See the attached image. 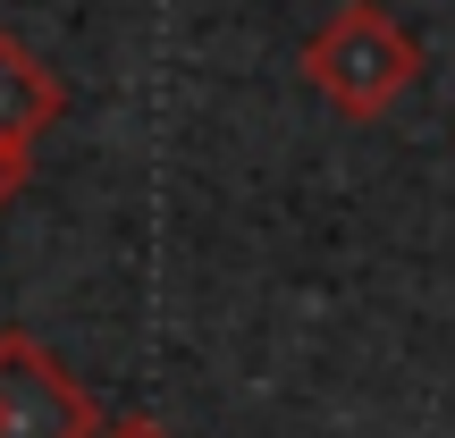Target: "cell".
<instances>
[{
	"mask_svg": "<svg viewBox=\"0 0 455 438\" xmlns=\"http://www.w3.org/2000/svg\"><path fill=\"white\" fill-rule=\"evenodd\" d=\"M413 76H422V43H413L379 0H346V9L304 43V84L338 118H363V127L388 118L396 101L413 93Z\"/></svg>",
	"mask_w": 455,
	"mask_h": 438,
	"instance_id": "1",
	"label": "cell"
},
{
	"mask_svg": "<svg viewBox=\"0 0 455 438\" xmlns=\"http://www.w3.org/2000/svg\"><path fill=\"white\" fill-rule=\"evenodd\" d=\"M110 413L34 329H0V438H93Z\"/></svg>",
	"mask_w": 455,
	"mask_h": 438,
	"instance_id": "2",
	"label": "cell"
},
{
	"mask_svg": "<svg viewBox=\"0 0 455 438\" xmlns=\"http://www.w3.org/2000/svg\"><path fill=\"white\" fill-rule=\"evenodd\" d=\"M68 110V84L43 68V51H26L9 26H0V144L9 152H34Z\"/></svg>",
	"mask_w": 455,
	"mask_h": 438,
	"instance_id": "3",
	"label": "cell"
},
{
	"mask_svg": "<svg viewBox=\"0 0 455 438\" xmlns=\"http://www.w3.org/2000/svg\"><path fill=\"white\" fill-rule=\"evenodd\" d=\"M26 178H34V152H9V144H0V211L17 203V186H26Z\"/></svg>",
	"mask_w": 455,
	"mask_h": 438,
	"instance_id": "4",
	"label": "cell"
},
{
	"mask_svg": "<svg viewBox=\"0 0 455 438\" xmlns=\"http://www.w3.org/2000/svg\"><path fill=\"white\" fill-rule=\"evenodd\" d=\"M93 438H178V430H161V422H144V413H110Z\"/></svg>",
	"mask_w": 455,
	"mask_h": 438,
	"instance_id": "5",
	"label": "cell"
}]
</instances>
